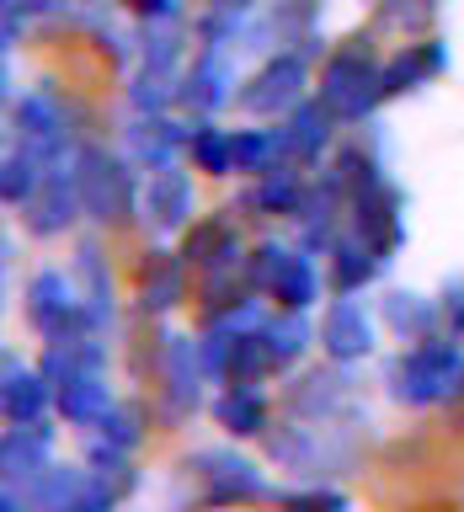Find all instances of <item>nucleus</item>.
<instances>
[{"label":"nucleus","instance_id":"f257e3e1","mask_svg":"<svg viewBox=\"0 0 464 512\" xmlns=\"http://www.w3.org/2000/svg\"><path fill=\"white\" fill-rule=\"evenodd\" d=\"M464 390V347L422 336L411 352L390 363V395L400 406H438Z\"/></svg>","mask_w":464,"mask_h":512},{"label":"nucleus","instance_id":"f03ea898","mask_svg":"<svg viewBox=\"0 0 464 512\" xmlns=\"http://www.w3.org/2000/svg\"><path fill=\"white\" fill-rule=\"evenodd\" d=\"M320 102L342 123H363L384 102V64H374V48L363 38H352L347 48H336L326 59V70H320Z\"/></svg>","mask_w":464,"mask_h":512},{"label":"nucleus","instance_id":"7ed1b4c3","mask_svg":"<svg viewBox=\"0 0 464 512\" xmlns=\"http://www.w3.org/2000/svg\"><path fill=\"white\" fill-rule=\"evenodd\" d=\"M75 182H80V203H86V214L96 224H123L139 208V192H144L134 182V171L118 155L96 150V144L75 155Z\"/></svg>","mask_w":464,"mask_h":512},{"label":"nucleus","instance_id":"20e7f679","mask_svg":"<svg viewBox=\"0 0 464 512\" xmlns=\"http://www.w3.org/2000/svg\"><path fill=\"white\" fill-rule=\"evenodd\" d=\"M251 283L262 288L267 299H278V310H310L315 294H320L315 262L294 246H278V240H267V246L251 256Z\"/></svg>","mask_w":464,"mask_h":512},{"label":"nucleus","instance_id":"39448f33","mask_svg":"<svg viewBox=\"0 0 464 512\" xmlns=\"http://www.w3.org/2000/svg\"><path fill=\"white\" fill-rule=\"evenodd\" d=\"M27 320L38 336H48V342H59V336H70V331H91L86 326V299H80V288L64 278V272H38V278L27 283Z\"/></svg>","mask_w":464,"mask_h":512},{"label":"nucleus","instance_id":"423d86ee","mask_svg":"<svg viewBox=\"0 0 464 512\" xmlns=\"http://www.w3.org/2000/svg\"><path fill=\"white\" fill-rule=\"evenodd\" d=\"M187 470H198L203 475V496L214 507H230V502H262L267 491V480L262 470H256L251 459H240L230 454V448H203V454H192L187 459Z\"/></svg>","mask_w":464,"mask_h":512},{"label":"nucleus","instance_id":"0eeeda50","mask_svg":"<svg viewBox=\"0 0 464 512\" xmlns=\"http://www.w3.org/2000/svg\"><path fill=\"white\" fill-rule=\"evenodd\" d=\"M304 86H310L304 59H299V54H278V59H267L262 70L246 80L240 107L256 112V118H278V112H294V107L304 102Z\"/></svg>","mask_w":464,"mask_h":512},{"label":"nucleus","instance_id":"6e6552de","mask_svg":"<svg viewBox=\"0 0 464 512\" xmlns=\"http://www.w3.org/2000/svg\"><path fill=\"white\" fill-rule=\"evenodd\" d=\"M352 230H358L368 246H379L384 256H390L400 240H406V219H400V198H395V187L384 182H368L352 192Z\"/></svg>","mask_w":464,"mask_h":512},{"label":"nucleus","instance_id":"1a4fd4ad","mask_svg":"<svg viewBox=\"0 0 464 512\" xmlns=\"http://www.w3.org/2000/svg\"><path fill=\"white\" fill-rule=\"evenodd\" d=\"M320 352H326L336 368H347V363H358L374 352V320H368V310L352 294H342L326 310V320H320Z\"/></svg>","mask_w":464,"mask_h":512},{"label":"nucleus","instance_id":"9d476101","mask_svg":"<svg viewBox=\"0 0 464 512\" xmlns=\"http://www.w3.org/2000/svg\"><path fill=\"white\" fill-rule=\"evenodd\" d=\"M11 128H16V144L32 155H43L48 166H59L64 155V112L48 91H27L22 102L11 107Z\"/></svg>","mask_w":464,"mask_h":512},{"label":"nucleus","instance_id":"9b49d317","mask_svg":"<svg viewBox=\"0 0 464 512\" xmlns=\"http://www.w3.org/2000/svg\"><path fill=\"white\" fill-rule=\"evenodd\" d=\"M22 214H27V230H32V235H64V230L75 224V214H86L75 171L54 166V171H48V182L22 203Z\"/></svg>","mask_w":464,"mask_h":512},{"label":"nucleus","instance_id":"f8f14e48","mask_svg":"<svg viewBox=\"0 0 464 512\" xmlns=\"http://www.w3.org/2000/svg\"><path fill=\"white\" fill-rule=\"evenodd\" d=\"M139 219L150 224L155 235H176L192 219V182L176 166L150 171V182L139 192Z\"/></svg>","mask_w":464,"mask_h":512},{"label":"nucleus","instance_id":"ddd939ff","mask_svg":"<svg viewBox=\"0 0 464 512\" xmlns=\"http://www.w3.org/2000/svg\"><path fill=\"white\" fill-rule=\"evenodd\" d=\"M230 86H235V64L224 54V43H203V54L192 59V70L182 75V107L208 118L214 107H224L235 96Z\"/></svg>","mask_w":464,"mask_h":512},{"label":"nucleus","instance_id":"4468645a","mask_svg":"<svg viewBox=\"0 0 464 512\" xmlns=\"http://www.w3.org/2000/svg\"><path fill=\"white\" fill-rule=\"evenodd\" d=\"M203 374H208L203 342L171 336L166 342V411H171V422H187V416L198 411V379Z\"/></svg>","mask_w":464,"mask_h":512},{"label":"nucleus","instance_id":"2eb2a0df","mask_svg":"<svg viewBox=\"0 0 464 512\" xmlns=\"http://www.w3.org/2000/svg\"><path fill=\"white\" fill-rule=\"evenodd\" d=\"M187 299V256H171V251H144L139 262V310L144 315H160L171 304Z\"/></svg>","mask_w":464,"mask_h":512},{"label":"nucleus","instance_id":"dca6fc26","mask_svg":"<svg viewBox=\"0 0 464 512\" xmlns=\"http://www.w3.org/2000/svg\"><path fill=\"white\" fill-rule=\"evenodd\" d=\"M326 256H331V288L336 294H358V288H368L384 272V262H390V256H384L379 246H368L358 230L336 235Z\"/></svg>","mask_w":464,"mask_h":512},{"label":"nucleus","instance_id":"f3484780","mask_svg":"<svg viewBox=\"0 0 464 512\" xmlns=\"http://www.w3.org/2000/svg\"><path fill=\"white\" fill-rule=\"evenodd\" d=\"M331 123H336V112L320 102V96H315V102H299L283 118V128H278L283 160H320V150L331 144Z\"/></svg>","mask_w":464,"mask_h":512},{"label":"nucleus","instance_id":"a211bd4d","mask_svg":"<svg viewBox=\"0 0 464 512\" xmlns=\"http://www.w3.org/2000/svg\"><path fill=\"white\" fill-rule=\"evenodd\" d=\"M187 139H192V128L171 123L166 112H139V123L128 128V150H134V160L150 166V171L171 166L176 150H187Z\"/></svg>","mask_w":464,"mask_h":512},{"label":"nucleus","instance_id":"6ab92c4d","mask_svg":"<svg viewBox=\"0 0 464 512\" xmlns=\"http://www.w3.org/2000/svg\"><path fill=\"white\" fill-rule=\"evenodd\" d=\"M48 379L43 368H27L16 352H6V384H0V400H6V416L11 422H43V411H48Z\"/></svg>","mask_w":464,"mask_h":512},{"label":"nucleus","instance_id":"aec40b11","mask_svg":"<svg viewBox=\"0 0 464 512\" xmlns=\"http://www.w3.org/2000/svg\"><path fill=\"white\" fill-rule=\"evenodd\" d=\"M54 400H59V416L75 427H96L112 411V390L102 368H86V374H70L64 384H54Z\"/></svg>","mask_w":464,"mask_h":512},{"label":"nucleus","instance_id":"412c9836","mask_svg":"<svg viewBox=\"0 0 464 512\" xmlns=\"http://www.w3.org/2000/svg\"><path fill=\"white\" fill-rule=\"evenodd\" d=\"M214 336V331H208ZM272 347H267V331L262 326H251V331H235V336H224V384H262L272 374Z\"/></svg>","mask_w":464,"mask_h":512},{"label":"nucleus","instance_id":"4be33fe9","mask_svg":"<svg viewBox=\"0 0 464 512\" xmlns=\"http://www.w3.org/2000/svg\"><path fill=\"white\" fill-rule=\"evenodd\" d=\"M443 70H448V43H438V38L406 43L390 64H384V96H400V91L422 86V80L443 75Z\"/></svg>","mask_w":464,"mask_h":512},{"label":"nucleus","instance_id":"5701e85b","mask_svg":"<svg viewBox=\"0 0 464 512\" xmlns=\"http://www.w3.org/2000/svg\"><path fill=\"white\" fill-rule=\"evenodd\" d=\"M294 411L304 416V422H315V427H326L336 422V416L347 411V400H352V384L347 374H310V379H299L294 384Z\"/></svg>","mask_w":464,"mask_h":512},{"label":"nucleus","instance_id":"b1692460","mask_svg":"<svg viewBox=\"0 0 464 512\" xmlns=\"http://www.w3.org/2000/svg\"><path fill=\"white\" fill-rule=\"evenodd\" d=\"M214 416L230 438H256V432H267V395L256 384H224V395L214 400Z\"/></svg>","mask_w":464,"mask_h":512},{"label":"nucleus","instance_id":"393cba45","mask_svg":"<svg viewBox=\"0 0 464 512\" xmlns=\"http://www.w3.org/2000/svg\"><path fill=\"white\" fill-rule=\"evenodd\" d=\"M182 256H187V267H224V262H235L240 256V235H235V224L224 219V214H214V219H198L187 230V246H182Z\"/></svg>","mask_w":464,"mask_h":512},{"label":"nucleus","instance_id":"a878e982","mask_svg":"<svg viewBox=\"0 0 464 512\" xmlns=\"http://www.w3.org/2000/svg\"><path fill=\"white\" fill-rule=\"evenodd\" d=\"M75 278H80V299H86V326L102 331L112 320V278L102 267V251H96V240L75 251Z\"/></svg>","mask_w":464,"mask_h":512},{"label":"nucleus","instance_id":"bb28decb","mask_svg":"<svg viewBox=\"0 0 464 512\" xmlns=\"http://www.w3.org/2000/svg\"><path fill=\"white\" fill-rule=\"evenodd\" d=\"M6 480L16 486V480H32V475H43L48 470V427L38 422H11L6 432Z\"/></svg>","mask_w":464,"mask_h":512},{"label":"nucleus","instance_id":"cd10ccee","mask_svg":"<svg viewBox=\"0 0 464 512\" xmlns=\"http://www.w3.org/2000/svg\"><path fill=\"white\" fill-rule=\"evenodd\" d=\"M438 315H443V310H438L427 294H416V288H395V294H384V320H390V331L406 336V342H422V336H432Z\"/></svg>","mask_w":464,"mask_h":512},{"label":"nucleus","instance_id":"c85d7f7f","mask_svg":"<svg viewBox=\"0 0 464 512\" xmlns=\"http://www.w3.org/2000/svg\"><path fill=\"white\" fill-rule=\"evenodd\" d=\"M251 208H262V214H299L304 208V182H299V171L294 166H267L262 171V182L251 187Z\"/></svg>","mask_w":464,"mask_h":512},{"label":"nucleus","instance_id":"c756f323","mask_svg":"<svg viewBox=\"0 0 464 512\" xmlns=\"http://www.w3.org/2000/svg\"><path fill=\"white\" fill-rule=\"evenodd\" d=\"M171 102H182V75L176 70H160V64H144L128 86V107L134 112H166Z\"/></svg>","mask_w":464,"mask_h":512},{"label":"nucleus","instance_id":"7c9ffc66","mask_svg":"<svg viewBox=\"0 0 464 512\" xmlns=\"http://www.w3.org/2000/svg\"><path fill=\"white\" fill-rule=\"evenodd\" d=\"M48 171H54V166H48L43 155H32V150H22V144H16V150L6 155V176H0V187H6V203L22 208L32 192L48 182Z\"/></svg>","mask_w":464,"mask_h":512},{"label":"nucleus","instance_id":"2f4dec72","mask_svg":"<svg viewBox=\"0 0 464 512\" xmlns=\"http://www.w3.org/2000/svg\"><path fill=\"white\" fill-rule=\"evenodd\" d=\"M187 155H192L198 171L224 176V171H235V134H224V128H214V123H198L192 139H187Z\"/></svg>","mask_w":464,"mask_h":512},{"label":"nucleus","instance_id":"473e14b6","mask_svg":"<svg viewBox=\"0 0 464 512\" xmlns=\"http://www.w3.org/2000/svg\"><path fill=\"white\" fill-rule=\"evenodd\" d=\"M262 331H267V347H272V363H278V368L299 363V358H304V347H310V326H304V310L272 315Z\"/></svg>","mask_w":464,"mask_h":512},{"label":"nucleus","instance_id":"72a5a7b5","mask_svg":"<svg viewBox=\"0 0 464 512\" xmlns=\"http://www.w3.org/2000/svg\"><path fill=\"white\" fill-rule=\"evenodd\" d=\"M283 160V144H278V128H240L235 134V171H256L262 176L267 166H278Z\"/></svg>","mask_w":464,"mask_h":512},{"label":"nucleus","instance_id":"f704fd0d","mask_svg":"<svg viewBox=\"0 0 464 512\" xmlns=\"http://www.w3.org/2000/svg\"><path fill=\"white\" fill-rule=\"evenodd\" d=\"M96 438H102V443H112V448H123V454H134V448H139V438H144V432H139V411H128V406H112V411L102 416V422H96Z\"/></svg>","mask_w":464,"mask_h":512},{"label":"nucleus","instance_id":"c9c22d12","mask_svg":"<svg viewBox=\"0 0 464 512\" xmlns=\"http://www.w3.org/2000/svg\"><path fill=\"white\" fill-rule=\"evenodd\" d=\"M278 502L288 507H347V496L342 491H326V486H315V491H272Z\"/></svg>","mask_w":464,"mask_h":512},{"label":"nucleus","instance_id":"e433bc0d","mask_svg":"<svg viewBox=\"0 0 464 512\" xmlns=\"http://www.w3.org/2000/svg\"><path fill=\"white\" fill-rule=\"evenodd\" d=\"M443 315H448V331L464 342V278H454L443 288Z\"/></svg>","mask_w":464,"mask_h":512},{"label":"nucleus","instance_id":"4c0bfd02","mask_svg":"<svg viewBox=\"0 0 464 512\" xmlns=\"http://www.w3.org/2000/svg\"><path fill=\"white\" fill-rule=\"evenodd\" d=\"M128 6H134L144 22H155V16H176V11H182V0H128Z\"/></svg>","mask_w":464,"mask_h":512},{"label":"nucleus","instance_id":"58836bf2","mask_svg":"<svg viewBox=\"0 0 464 512\" xmlns=\"http://www.w3.org/2000/svg\"><path fill=\"white\" fill-rule=\"evenodd\" d=\"M214 6H219V11H251L256 0H214Z\"/></svg>","mask_w":464,"mask_h":512}]
</instances>
